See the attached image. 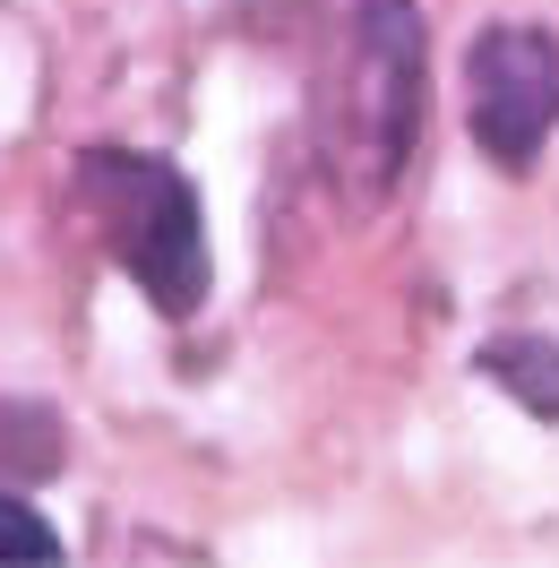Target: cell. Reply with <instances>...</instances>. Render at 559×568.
<instances>
[{
	"mask_svg": "<svg viewBox=\"0 0 559 568\" xmlns=\"http://www.w3.org/2000/svg\"><path fill=\"white\" fill-rule=\"evenodd\" d=\"M78 207L95 215L121 276L139 284L164 320H190L207 302V224L181 164L139 146H87L78 155Z\"/></svg>",
	"mask_w": 559,
	"mask_h": 568,
	"instance_id": "1",
	"label": "cell"
},
{
	"mask_svg": "<svg viewBox=\"0 0 559 568\" xmlns=\"http://www.w3.org/2000/svg\"><path fill=\"white\" fill-rule=\"evenodd\" d=\"M345 18L353 87H336L327 104H345L353 121L336 130V146H345V164L362 155V190H387L421 139V18L414 0H353Z\"/></svg>",
	"mask_w": 559,
	"mask_h": 568,
	"instance_id": "2",
	"label": "cell"
},
{
	"mask_svg": "<svg viewBox=\"0 0 559 568\" xmlns=\"http://www.w3.org/2000/svg\"><path fill=\"white\" fill-rule=\"evenodd\" d=\"M474 87V146L499 173H533L542 139L559 130V36L551 27H482L465 52Z\"/></svg>",
	"mask_w": 559,
	"mask_h": 568,
	"instance_id": "3",
	"label": "cell"
},
{
	"mask_svg": "<svg viewBox=\"0 0 559 568\" xmlns=\"http://www.w3.org/2000/svg\"><path fill=\"white\" fill-rule=\"evenodd\" d=\"M482 379H499L533 423H559V345L551 336H490L482 345Z\"/></svg>",
	"mask_w": 559,
	"mask_h": 568,
	"instance_id": "4",
	"label": "cell"
},
{
	"mask_svg": "<svg viewBox=\"0 0 559 568\" xmlns=\"http://www.w3.org/2000/svg\"><path fill=\"white\" fill-rule=\"evenodd\" d=\"M9 551H18V560H61V534L43 526L18 491H0V560H9Z\"/></svg>",
	"mask_w": 559,
	"mask_h": 568,
	"instance_id": "5",
	"label": "cell"
}]
</instances>
